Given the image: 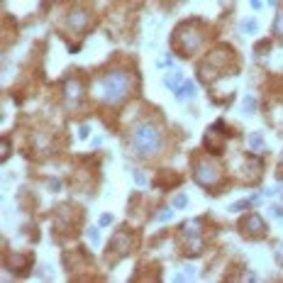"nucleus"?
Here are the masks:
<instances>
[{
    "mask_svg": "<svg viewBox=\"0 0 283 283\" xmlns=\"http://www.w3.org/2000/svg\"><path fill=\"white\" fill-rule=\"evenodd\" d=\"M249 205H254V200H252V198L239 200V203H232V205H229V212H242L244 208H249Z\"/></svg>",
    "mask_w": 283,
    "mask_h": 283,
    "instance_id": "15",
    "label": "nucleus"
},
{
    "mask_svg": "<svg viewBox=\"0 0 283 283\" xmlns=\"http://www.w3.org/2000/svg\"><path fill=\"white\" fill-rule=\"evenodd\" d=\"M135 183H140V186H146V176L140 173V171H135Z\"/></svg>",
    "mask_w": 283,
    "mask_h": 283,
    "instance_id": "23",
    "label": "nucleus"
},
{
    "mask_svg": "<svg viewBox=\"0 0 283 283\" xmlns=\"http://www.w3.org/2000/svg\"><path fill=\"white\" fill-rule=\"evenodd\" d=\"M242 108H244V113H247V115H254V113H256V98H254V95H244Z\"/></svg>",
    "mask_w": 283,
    "mask_h": 283,
    "instance_id": "14",
    "label": "nucleus"
},
{
    "mask_svg": "<svg viewBox=\"0 0 283 283\" xmlns=\"http://www.w3.org/2000/svg\"><path fill=\"white\" fill-rule=\"evenodd\" d=\"M249 149L256 151V154H264V151H266V142H264V135H261V132H252V135H249Z\"/></svg>",
    "mask_w": 283,
    "mask_h": 283,
    "instance_id": "10",
    "label": "nucleus"
},
{
    "mask_svg": "<svg viewBox=\"0 0 283 283\" xmlns=\"http://www.w3.org/2000/svg\"><path fill=\"white\" fill-rule=\"evenodd\" d=\"M266 2H269V5H274V7L279 5V0H266Z\"/></svg>",
    "mask_w": 283,
    "mask_h": 283,
    "instance_id": "28",
    "label": "nucleus"
},
{
    "mask_svg": "<svg viewBox=\"0 0 283 283\" xmlns=\"http://www.w3.org/2000/svg\"><path fill=\"white\" fill-rule=\"evenodd\" d=\"M193 178H196V183L198 186H212L217 178H220V169L212 164V161H198L196 164V169H193Z\"/></svg>",
    "mask_w": 283,
    "mask_h": 283,
    "instance_id": "4",
    "label": "nucleus"
},
{
    "mask_svg": "<svg viewBox=\"0 0 283 283\" xmlns=\"http://www.w3.org/2000/svg\"><path fill=\"white\" fill-rule=\"evenodd\" d=\"M183 81H186V78H183V73H181V71H173V73H169V76L164 78V83H166L171 90H176V88H178Z\"/></svg>",
    "mask_w": 283,
    "mask_h": 283,
    "instance_id": "11",
    "label": "nucleus"
},
{
    "mask_svg": "<svg viewBox=\"0 0 283 283\" xmlns=\"http://www.w3.org/2000/svg\"><path fill=\"white\" fill-rule=\"evenodd\" d=\"M47 2H52V0H47Z\"/></svg>",
    "mask_w": 283,
    "mask_h": 283,
    "instance_id": "29",
    "label": "nucleus"
},
{
    "mask_svg": "<svg viewBox=\"0 0 283 283\" xmlns=\"http://www.w3.org/2000/svg\"><path fill=\"white\" fill-rule=\"evenodd\" d=\"M132 151L137 156H154L161 151V130L154 122H140L132 132Z\"/></svg>",
    "mask_w": 283,
    "mask_h": 283,
    "instance_id": "2",
    "label": "nucleus"
},
{
    "mask_svg": "<svg viewBox=\"0 0 283 283\" xmlns=\"http://www.w3.org/2000/svg\"><path fill=\"white\" fill-rule=\"evenodd\" d=\"M88 135H90V127H88V125H81V127H78V140H88Z\"/></svg>",
    "mask_w": 283,
    "mask_h": 283,
    "instance_id": "19",
    "label": "nucleus"
},
{
    "mask_svg": "<svg viewBox=\"0 0 283 283\" xmlns=\"http://www.w3.org/2000/svg\"><path fill=\"white\" fill-rule=\"evenodd\" d=\"M130 90H132V78L127 71H110L105 73L98 83H95V95L100 103L105 105H120L130 98Z\"/></svg>",
    "mask_w": 283,
    "mask_h": 283,
    "instance_id": "1",
    "label": "nucleus"
},
{
    "mask_svg": "<svg viewBox=\"0 0 283 283\" xmlns=\"http://www.w3.org/2000/svg\"><path fill=\"white\" fill-rule=\"evenodd\" d=\"M173 217V208H164L161 212H156V222H169Z\"/></svg>",
    "mask_w": 283,
    "mask_h": 283,
    "instance_id": "16",
    "label": "nucleus"
},
{
    "mask_svg": "<svg viewBox=\"0 0 283 283\" xmlns=\"http://www.w3.org/2000/svg\"><path fill=\"white\" fill-rule=\"evenodd\" d=\"M249 5H252L254 10H259V7H261V0H249Z\"/></svg>",
    "mask_w": 283,
    "mask_h": 283,
    "instance_id": "27",
    "label": "nucleus"
},
{
    "mask_svg": "<svg viewBox=\"0 0 283 283\" xmlns=\"http://www.w3.org/2000/svg\"><path fill=\"white\" fill-rule=\"evenodd\" d=\"M98 225H100V227H108V225H113V215H110V212H108V215H100Z\"/></svg>",
    "mask_w": 283,
    "mask_h": 283,
    "instance_id": "20",
    "label": "nucleus"
},
{
    "mask_svg": "<svg viewBox=\"0 0 283 283\" xmlns=\"http://www.w3.org/2000/svg\"><path fill=\"white\" fill-rule=\"evenodd\" d=\"M171 61H173V59H171V54H169V57H164V59L159 61V69H164V66H169Z\"/></svg>",
    "mask_w": 283,
    "mask_h": 283,
    "instance_id": "24",
    "label": "nucleus"
},
{
    "mask_svg": "<svg viewBox=\"0 0 283 283\" xmlns=\"http://www.w3.org/2000/svg\"><path fill=\"white\" fill-rule=\"evenodd\" d=\"M7 154H10V144L5 142V144H2V159H7Z\"/></svg>",
    "mask_w": 283,
    "mask_h": 283,
    "instance_id": "25",
    "label": "nucleus"
},
{
    "mask_svg": "<svg viewBox=\"0 0 283 283\" xmlns=\"http://www.w3.org/2000/svg\"><path fill=\"white\" fill-rule=\"evenodd\" d=\"M274 32H276L279 37H283V12L276 17V22H274Z\"/></svg>",
    "mask_w": 283,
    "mask_h": 283,
    "instance_id": "18",
    "label": "nucleus"
},
{
    "mask_svg": "<svg viewBox=\"0 0 283 283\" xmlns=\"http://www.w3.org/2000/svg\"><path fill=\"white\" fill-rule=\"evenodd\" d=\"M88 237H90V242H93V244H98V239H100V237H98V229H95V227H90V229H88Z\"/></svg>",
    "mask_w": 283,
    "mask_h": 283,
    "instance_id": "22",
    "label": "nucleus"
},
{
    "mask_svg": "<svg viewBox=\"0 0 283 283\" xmlns=\"http://www.w3.org/2000/svg\"><path fill=\"white\" fill-rule=\"evenodd\" d=\"M271 215H274L276 220H283V208L281 205H274V208H271Z\"/></svg>",
    "mask_w": 283,
    "mask_h": 283,
    "instance_id": "21",
    "label": "nucleus"
},
{
    "mask_svg": "<svg viewBox=\"0 0 283 283\" xmlns=\"http://www.w3.org/2000/svg\"><path fill=\"white\" fill-rule=\"evenodd\" d=\"M239 229H244V234L249 237H266V222L261 220V215L252 212L239 222Z\"/></svg>",
    "mask_w": 283,
    "mask_h": 283,
    "instance_id": "5",
    "label": "nucleus"
},
{
    "mask_svg": "<svg viewBox=\"0 0 283 283\" xmlns=\"http://www.w3.org/2000/svg\"><path fill=\"white\" fill-rule=\"evenodd\" d=\"M176 34H178V37H173V42L178 44V49L183 52V57H193L196 49L203 44V37H200L198 32H186V27H183V29H176Z\"/></svg>",
    "mask_w": 283,
    "mask_h": 283,
    "instance_id": "3",
    "label": "nucleus"
},
{
    "mask_svg": "<svg viewBox=\"0 0 283 283\" xmlns=\"http://www.w3.org/2000/svg\"><path fill=\"white\" fill-rule=\"evenodd\" d=\"M110 249H115L120 256H125L130 249H132V234L127 232V229H122L120 234H115V239H113V244H110Z\"/></svg>",
    "mask_w": 283,
    "mask_h": 283,
    "instance_id": "7",
    "label": "nucleus"
},
{
    "mask_svg": "<svg viewBox=\"0 0 283 283\" xmlns=\"http://www.w3.org/2000/svg\"><path fill=\"white\" fill-rule=\"evenodd\" d=\"M85 25H88V12L85 10H71L69 17H66V27L71 32H81V29H85Z\"/></svg>",
    "mask_w": 283,
    "mask_h": 283,
    "instance_id": "6",
    "label": "nucleus"
},
{
    "mask_svg": "<svg viewBox=\"0 0 283 283\" xmlns=\"http://www.w3.org/2000/svg\"><path fill=\"white\" fill-rule=\"evenodd\" d=\"M171 205L181 210V208H186V205H188V198H186L183 193H178V196H173V203H171Z\"/></svg>",
    "mask_w": 283,
    "mask_h": 283,
    "instance_id": "17",
    "label": "nucleus"
},
{
    "mask_svg": "<svg viewBox=\"0 0 283 283\" xmlns=\"http://www.w3.org/2000/svg\"><path fill=\"white\" fill-rule=\"evenodd\" d=\"M276 256H279V261L283 264V244H279V249H276Z\"/></svg>",
    "mask_w": 283,
    "mask_h": 283,
    "instance_id": "26",
    "label": "nucleus"
},
{
    "mask_svg": "<svg viewBox=\"0 0 283 283\" xmlns=\"http://www.w3.org/2000/svg\"><path fill=\"white\" fill-rule=\"evenodd\" d=\"M173 93H176V98H178V100H191V98L196 95V83H193V81H183V83H181Z\"/></svg>",
    "mask_w": 283,
    "mask_h": 283,
    "instance_id": "9",
    "label": "nucleus"
},
{
    "mask_svg": "<svg viewBox=\"0 0 283 283\" xmlns=\"http://www.w3.org/2000/svg\"><path fill=\"white\" fill-rule=\"evenodd\" d=\"M239 27H242V32H244V34H256L259 22H256L254 17H249V20H242V22H239Z\"/></svg>",
    "mask_w": 283,
    "mask_h": 283,
    "instance_id": "13",
    "label": "nucleus"
},
{
    "mask_svg": "<svg viewBox=\"0 0 283 283\" xmlns=\"http://www.w3.org/2000/svg\"><path fill=\"white\" fill-rule=\"evenodd\" d=\"M181 237H183V242L186 239H196V237H200V220H186L183 225H181Z\"/></svg>",
    "mask_w": 283,
    "mask_h": 283,
    "instance_id": "8",
    "label": "nucleus"
},
{
    "mask_svg": "<svg viewBox=\"0 0 283 283\" xmlns=\"http://www.w3.org/2000/svg\"><path fill=\"white\" fill-rule=\"evenodd\" d=\"M64 90H66V98L73 100V98H78V93H81V83L73 81V78H69V81L64 83Z\"/></svg>",
    "mask_w": 283,
    "mask_h": 283,
    "instance_id": "12",
    "label": "nucleus"
}]
</instances>
